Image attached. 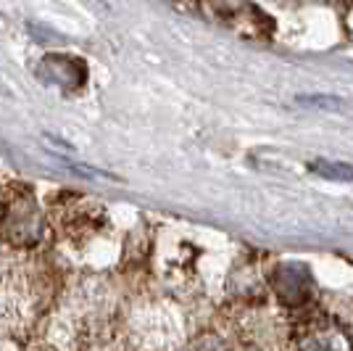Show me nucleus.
Wrapping results in <instances>:
<instances>
[{
    "label": "nucleus",
    "mask_w": 353,
    "mask_h": 351,
    "mask_svg": "<svg viewBox=\"0 0 353 351\" xmlns=\"http://www.w3.org/2000/svg\"><path fill=\"white\" fill-rule=\"evenodd\" d=\"M0 225L11 243H34L43 233V220L32 196H14L8 204H3Z\"/></svg>",
    "instance_id": "obj_1"
},
{
    "label": "nucleus",
    "mask_w": 353,
    "mask_h": 351,
    "mask_svg": "<svg viewBox=\"0 0 353 351\" xmlns=\"http://www.w3.org/2000/svg\"><path fill=\"white\" fill-rule=\"evenodd\" d=\"M37 77L45 82L61 85V88H79V85H85L88 72H85V64L79 59L63 56V53H50L40 61Z\"/></svg>",
    "instance_id": "obj_2"
},
{
    "label": "nucleus",
    "mask_w": 353,
    "mask_h": 351,
    "mask_svg": "<svg viewBox=\"0 0 353 351\" xmlns=\"http://www.w3.org/2000/svg\"><path fill=\"white\" fill-rule=\"evenodd\" d=\"M293 351H351V343L335 328H311L295 341Z\"/></svg>",
    "instance_id": "obj_3"
},
{
    "label": "nucleus",
    "mask_w": 353,
    "mask_h": 351,
    "mask_svg": "<svg viewBox=\"0 0 353 351\" xmlns=\"http://www.w3.org/2000/svg\"><path fill=\"white\" fill-rule=\"evenodd\" d=\"M295 101L301 106H309V108H319V111H330V114H345L353 117V103L348 98H340V95H298Z\"/></svg>",
    "instance_id": "obj_4"
},
{
    "label": "nucleus",
    "mask_w": 353,
    "mask_h": 351,
    "mask_svg": "<svg viewBox=\"0 0 353 351\" xmlns=\"http://www.w3.org/2000/svg\"><path fill=\"white\" fill-rule=\"evenodd\" d=\"M314 175L324 177V180H335V182H351L353 180V167L343 164V161H330V159H316L309 164Z\"/></svg>",
    "instance_id": "obj_5"
}]
</instances>
